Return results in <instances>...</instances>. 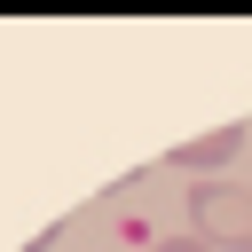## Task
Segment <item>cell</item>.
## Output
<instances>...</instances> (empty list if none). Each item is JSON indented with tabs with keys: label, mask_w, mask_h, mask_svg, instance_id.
I'll return each mask as SVG.
<instances>
[{
	"label": "cell",
	"mask_w": 252,
	"mask_h": 252,
	"mask_svg": "<svg viewBox=\"0 0 252 252\" xmlns=\"http://www.w3.org/2000/svg\"><path fill=\"white\" fill-rule=\"evenodd\" d=\"M150 252H205L197 236H165V244H150Z\"/></svg>",
	"instance_id": "3957f363"
},
{
	"label": "cell",
	"mask_w": 252,
	"mask_h": 252,
	"mask_svg": "<svg viewBox=\"0 0 252 252\" xmlns=\"http://www.w3.org/2000/svg\"><path fill=\"white\" fill-rule=\"evenodd\" d=\"M189 220L205 252H252V189L236 181H197L189 189Z\"/></svg>",
	"instance_id": "6da1fadb"
},
{
	"label": "cell",
	"mask_w": 252,
	"mask_h": 252,
	"mask_svg": "<svg viewBox=\"0 0 252 252\" xmlns=\"http://www.w3.org/2000/svg\"><path fill=\"white\" fill-rule=\"evenodd\" d=\"M244 150V126H213V134H197V142H173V165L181 173H213V165H228Z\"/></svg>",
	"instance_id": "7a4b0ae2"
}]
</instances>
